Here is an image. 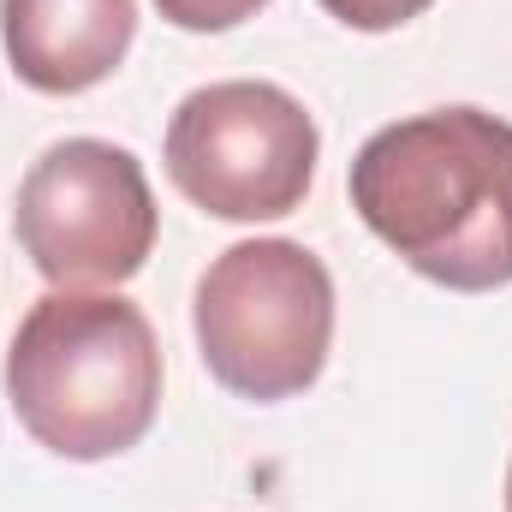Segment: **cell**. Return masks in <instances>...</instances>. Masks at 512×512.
I'll return each instance as SVG.
<instances>
[{"label": "cell", "mask_w": 512, "mask_h": 512, "mask_svg": "<svg viewBox=\"0 0 512 512\" xmlns=\"http://www.w3.org/2000/svg\"><path fill=\"white\" fill-rule=\"evenodd\" d=\"M352 209L411 274L447 292L512 286V126L429 108L352 155Z\"/></svg>", "instance_id": "6da1fadb"}, {"label": "cell", "mask_w": 512, "mask_h": 512, "mask_svg": "<svg viewBox=\"0 0 512 512\" xmlns=\"http://www.w3.org/2000/svg\"><path fill=\"white\" fill-rule=\"evenodd\" d=\"M6 399L36 447L96 465L131 453L161 411V346L120 292H48L6 346Z\"/></svg>", "instance_id": "7a4b0ae2"}, {"label": "cell", "mask_w": 512, "mask_h": 512, "mask_svg": "<svg viewBox=\"0 0 512 512\" xmlns=\"http://www.w3.org/2000/svg\"><path fill=\"white\" fill-rule=\"evenodd\" d=\"M197 346L209 376L256 405L292 399L334 346V280L298 239L227 245L197 280Z\"/></svg>", "instance_id": "3957f363"}, {"label": "cell", "mask_w": 512, "mask_h": 512, "mask_svg": "<svg viewBox=\"0 0 512 512\" xmlns=\"http://www.w3.org/2000/svg\"><path fill=\"white\" fill-rule=\"evenodd\" d=\"M322 137L304 102L262 78L191 90L167 120V179L215 221H280L304 209Z\"/></svg>", "instance_id": "277c9868"}, {"label": "cell", "mask_w": 512, "mask_h": 512, "mask_svg": "<svg viewBox=\"0 0 512 512\" xmlns=\"http://www.w3.org/2000/svg\"><path fill=\"white\" fill-rule=\"evenodd\" d=\"M12 227L30 268L54 292H108L149 262L161 215L131 149L66 137L30 161Z\"/></svg>", "instance_id": "5b68a950"}, {"label": "cell", "mask_w": 512, "mask_h": 512, "mask_svg": "<svg viewBox=\"0 0 512 512\" xmlns=\"http://www.w3.org/2000/svg\"><path fill=\"white\" fill-rule=\"evenodd\" d=\"M137 36V0H0L12 72L42 96H78L120 72Z\"/></svg>", "instance_id": "8992f818"}, {"label": "cell", "mask_w": 512, "mask_h": 512, "mask_svg": "<svg viewBox=\"0 0 512 512\" xmlns=\"http://www.w3.org/2000/svg\"><path fill=\"white\" fill-rule=\"evenodd\" d=\"M262 6H268V0H155V12H161L167 24L197 30V36H209V30H233V24L256 18Z\"/></svg>", "instance_id": "52a82bcc"}, {"label": "cell", "mask_w": 512, "mask_h": 512, "mask_svg": "<svg viewBox=\"0 0 512 512\" xmlns=\"http://www.w3.org/2000/svg\"><path fill=\"white\" fill-rule=\"evenodd\" d=\"M328 18H340L346 30H370V36H382V30H399V24H411V18H423L435 0H316Z\"/></svg>", "instance_id": "ba28073f"}, {"label": "cell", "mask_w": 512, "mask_h": 512, "mask_svg": "<svg viewBox=\"0 0 512 512\" xmlns=\"http://www.w3.org/2000/svg\"><path fill=\"white\" fill-rule=\"evenodd\" d=\"M507 512H512V465H507Z\"/></svg>", "instance_id": "9c48e42d"}]
</instances>
